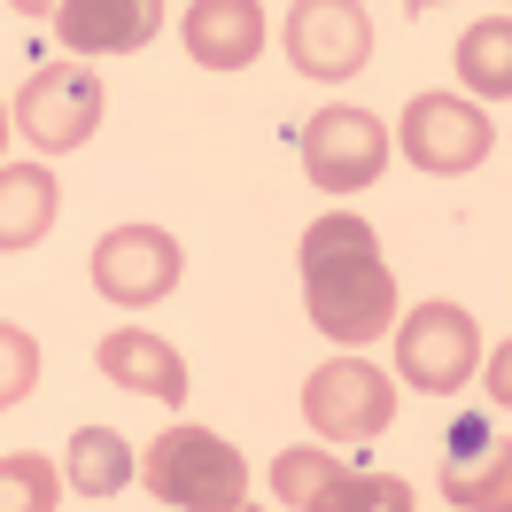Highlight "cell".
Masks as SVG:
<instances>
[{"mask_svg":"<svg viewBox=\"0 0 512 512\" xmlns=\"http://www.w3.org/2000/svg\"><path fill=\"white\" fill-rule=\"evenodd\" d=\"M303 303H311V326L342 350H365L396 326V272H388L365 218H350V210L311 218V233H303Z\"/></svg>","mask_w":512,"mask_h":512,"instance_id":"1","label":"cell"},{"mask_svg":"<svg viewBox=\"0 0 512 512\" xmlns=\"http://www.w3.org/2000/svg\"><path fill=\"white\" fill-rule=\"evenodd\" d=\"M132 474L148 481L163 505H179V512L249 505V466H241V450L225 443V435H210V427H163Z\"/></svg>","mask_w":512,"mask_h":512,"instance_id":"2","label":"cell"},{"mask_svg":"<svg viewBox=\"0 0 512 512\" xmlns=\"http://www.w3.org/2000/svg\"><path fill=\"white\" fill-rule=\"evenodd\" d=\"M303 419L326 443H373L396 419V381L373 357H326L319 373L303 381Z\"/></svg>","mask_w":512,"mask_h":512,"instance_id":"3","label":"cell"},{"mask_svg":"<svg viewBox=\"0 0 512 512\" xmlns=\"http://www.w3.org/2000/svg\"><path fill=\"white\" fill-rule=\"evenodd\" d=\"M101 125V78L86 63H47L24 78V94H16V132L32 140L39 156H70V148H86Z\"/></svg>","mask_w":512,"mask_h":512,"instance_id":"4","label":"cell"},{"mask_svg":"<svg viewBox=\"0 0 512 512\" xmlns=\"http://www.w3.org/2000/svg\"><path fill=\"white\" fill-rule=\"evenodd\" d=\"M381 163H388V125L373 117V109L334 101V109H319V117L303 125V171H311V187H319V194L373 187Z\"/></svg>","mask_w":512,"mask_h":512,"instance_id":"5","label":"cell"},{"mask_svg":"<svg viewBox=\"0 0 512 512\" xmlns=\"http://www.w3.org/2000/svg\"><path fill=\"white\" fill-rule=\"evenodd\" d=\"M489 117H481L474 101L458 94H419L412 109H404V125L388 132V148H404V156L419 163V171H435V179H458V171H474L481 156H489Z\"/></svg>","mask_w":512,"mask_h":512,"instance_id":"6","label":"cell"},{"mask_svg":"<svg viewBox=\"0 0 512 512\" xmlns=\"http://www.w3.org/2000/svg\"><path fill=\"white\" fill-rule=\"evenodd\" d=\"M474 357H481V334L458 303H419L412 319L396 326V373L412 388H427V396H458Z\"/></svg>","mask_w":512,"mask_h":512,"instance_id":"7","label":"cell"},{"mask_svg":"<svg viewBox=\"0 0 512 512\" xmlns=\"http://www.w3.org/2000/svg\"><path fill=\"white\" fill-rule=\"evenodd\" d=\"M365 55H373V16L357 0H295L288 8V63L303 78L342 86L365 70Z\"/></svg>","mask_w":512,"mask_h":512,"instance_id":"8","label":"cell"},{"mask_svg":"<svg viewBox=\"0 0 512 512\" xmlns=\"http://www.w3.org/2000/svg\"><path fill=\"white\" fill-rule=\"evenodd\" d=\"M94 288L125 311H148L179 288V241L163 225H109L94 241Z\"/></svg>","mask_w":512,"mask_h":512,"instance_id":"9","label":"cell"},{"mask_svg":"<svg viewBox=\"0 0 512 512\" xmlns=\"http://www.w3.org/2000/svg\"><path fill=\"white\" fill-rule=\"evenodd\" d=\"M443 497L458 512H505L512 505V443L489 419H458V427H450Z\"/></svg>","mask_w":512,"mask_h":512,"instance_id":"10","label":"cell"},{"mask_svg":"<svg viewBox=\"0 0 512 512\" xmlns=\"http://www.w3.org/2000/svg\"><path fill=\"white\" fill-rule=\"evenodd\" d=\"M47 24L78 55H125L163 32V8L156 0H70V8H47Z\"/></svg>","mask_w":512,"mask_h":512,"instance_id":"11","label":"cell"},{"mask_svg":"<svg viewBox=\"0 0 512 512\" xmlns=\"http://www.w3.org/2000/svg\"><path fill=\"white\" fill-rule=\"evenodd\" d=\"M101 373L117 388H140V396H156V404H179L187 396V357L171 350L163 334L148 326H117V334H101Z\"/></svg>","mask_w":512,"mask_h":512,"instance_id":"12","label":"cell"},{"mask_svg":"<svg viewBox=\"0 0 512 512\" xmlns=\"http://www.w3.org/2000/svg\"><path fill=\"white\" fill-rule=\"evenodd\" d=\"M264 47V8L256 0H194L187 8V55L202 70H249Z\"/></svg>","mask_w":512,"mask_h":512,"instance_id":"13","label":"cell"},{"mask_svg":"<svg viewBox=\"0 0 512 512\" xmlns=\"http://www.w3.org/2000/svg\"><path fill=\"white\" fill-rule=\"evenodd\" d=\"M55 225V179L47 163H0V249H32Z\"/></svg>","mask_w":512,"mask_h":512,"instance_id":"14","label":"cell"},{"mask_svg":"<svg viewBox=\"0 0 512 512\" xmlns=\"http://www.w3.org/2000/svg\"><path fill=\"white\" fill-rule=\"evenodd\" d=\"M63 481L78 489V497H117L132 481V450L125 435H109V427H78L63 450Z\"/></svg>","mask_w":512,"mask_h":512,"instance_id":"15","label":"cell"},{"mask_svg":"<svg viewBox=\"0 0 512 512\" xmlns=\"http://www.w3.org/2000/svg\"><path fill=\"white\" fill-rule=\"evenodd\" d=\"M295 512H412V489L396 474H350V466H334Z\"/></svg>","mask_w":512,"mask_h":512,"instance_id":"16","label":"cell"},{"mask_svg":"<svg viewBox=\"0 0 512 512\" xmlns=\"http://www.w3.org/2000/svg\"><path fill=\"white\" fill-rule=\"evenodd\" d=\"M458 78H466L481 101H505L512 94V24H505V16H481L474 32L458 39Z\"/></svg>","mask_w":512,"mask_h":512,"instance_id":"17","label":"cell"},{"mask_svg":"<svg viewBox=\"0 0 512 512\" xmlns=\"http://www.w3.org/2000/svg\"><path fill=\"white\" fill-rule=\"evenodd\" d=\"M55 497H63V466L55 458H39V450L0 458V512H55Z\"/></svg>","mask_w":512,"mask_h":512,"instance_id":"18","label":"cell"},{"mask_svg":"<svg viewBox=\"0 0 512 512\" xmlns=\"http://www.w3.org/2000/svg\"><path fill=\"white\" fill-rule=\"evenodd\" d=\"M32 388H39V342L24 334V326L0 319V412H8V404H24Z\"/></svg>","mask_w":512,"mask_h":512,"instance_id":"19","label":"cell"},{"mask_svg":"<svg viewBox=\"0 0 512 512\" xmlns=\"http://www.w3.org/2000/svg\"><path fill=\"white\" fill-rule=\"evenodd\" d=\"M233 512H256V505H233Z\"/></svg>","mask_w":512,"mask_h":512,"instance_id":"20","label":"cell"},{"mask_svg":"<svg viewBox=\"0 0 512 512\" xmlns=\"http://www.w3.org/2000/svg\"><path fill=\"white\" fill-rule=\"evenodd\" d=\"M0 132H8V117H0Z\"/></svg>","mask_w":512,"mask_h":512,"instance_id":"21","label":"cell"}]
</instances>
